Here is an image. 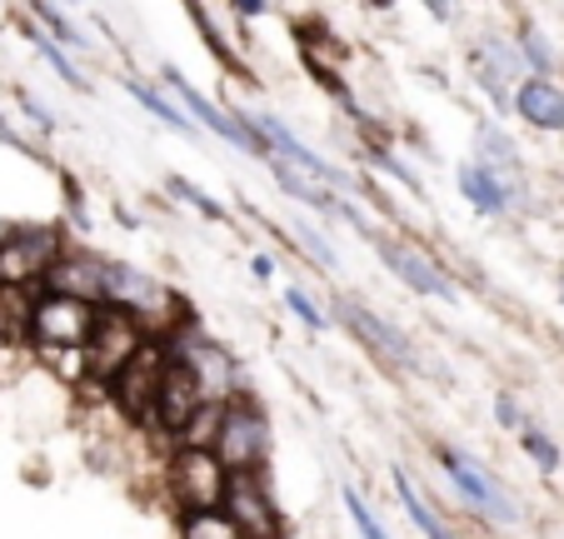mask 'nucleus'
<instances>
[{
  "instance_id": "5",
  "label": "nucleus",
  "mask_w": 564,
  "mask_h": 539,
  "mask_svg": "<svg viewBox=\"0 0 564 539\" xmlns=\"http://www.w3.org/2000/svg\"><path fill=\"white\" fill-rule=\"evenodd\" d=\"M225 470L210 450H175L165 455V495L181 505V515H200V509H220L225 499Z\"/></svg>"
},
{
  "instance_id": "21",
  "label": "nucleus",
  "mask_w": 564,
  "mask_h": 539,
  "mask_svg": "<svg viewBox=\"0 0 564 539\" xmlns=\"http://www.w3.org/2000/svg\"><path fill=\"white\" fill-rule=\"evenodd\" d=\"M25 35H31V41H35V51H41V61H45V65H51V71H55V75H61V80H65V85H70V90H86V75L75 71V65H70V55H65V51H61V45H55V41H51V35H45V31H41V25H25Z\"/></svg>"
},
{
  "instance_id": "7",
  "label": "nucleus",
  "mask_w": 564,
  "mask_h": 539,
  "mask_svg": "<svg viewBox=\"0 0 564 539\" xmlns=\"http://www.w3.org/2000/svg\"><path fill=\"white\" fill-rule=\"evenodd\" d=\"M96 310L86 300L65 295H35L31 310V355H55V349H86V335L96 325Z\"/></svg>"
},
{
  "instance_id": "34",
  "label": "nucleus",
  "mask_w": 564,
  "mask_h": 539,
  "mask_svg": "<svg viewBox=\"0 0 564 539\" xmlns=\"http://www.w3.org/2000/svg\"><path fill=\"white\" fill-rule=\"evenodd\" d=\"M560 285H564V280H560Z\"/></svg>"
},
{
  "instance_id": "18",
  "label": "nucleus",
  "mask_w": 564,
  "mask_h": 539,
  "mask_svg": "<svg viewBox=\"0 0 564 539\" xmlns=\"http://www.w3.org/2000/svg\"><path fill=\"white\" fill-rule=\"evenodd\" d=\"M126 90H130V100H135V106H145V116H155V120H165V126L171 130H181V136H191V120H185V110L175 106L171 96H165V90H155V85L150 80H135V75H130L126 80Z\"/></svg>"
},
{
  "instance_id": "33",
  "label": "nucleus",
  "mask_w": 564,
  "mask_h": 539,
  "mask_svg": "<svg viewBox=\"0 0 564 539\" xmlns=\"http://www.w3.org/2000/svg\"><path fill=\"white\" fill-rule=\"evenodd\" d=\"M430 15H435V21H455V6H440V0H430Z\"/></svg>"
},
{
  "instance_id": "10",
  "label": "nucleus",
  "mask_w": 564,
  "mask_h": 539,
  "mask_svg": "<svg viewBox=\"0 0 564 539\" xmlns=\"http://www.w3.org/2000/svg\"><path fill=\"white\" fill-rule=\"evenodd\" d=\"M335 315L345 320V330H350L355 339H365V345L375 349V355L384 359V365H394V370H410L415 365V345H410L400 330L390 325V320H380L370 305H360L355 295H345V300H335Z\"/></svg>"
},
{
  "instance_id": "2",
  "label": "nucleus",
  "mask_w": 564,
  "mask_h": 539,
  "mask_svg": "<svg viewBox=\"0 0 564 539\" xmlns=\"http://www.w3.org/2000/svg\"><path fill=\"white\" fill-rule=\"evenodd\" d=\"M145 339L150 335L135 315H126V310H116V305H100L96 325H90V335H86V349H80V355H86V380L106 390L130 359H135V349L145 345Z\"/></svg>"
},
{
  "instance_id": "29",
  "label": "nucleus",
  "mask_w": 564,
  "mask_h": 539,
  "mask_svg": "<svg viewBox=\"0 0 564 539\" xmlns=\"http://www.w3.org/2000/svg\"><path fill=\"white\" fill-rule=\"evenodd\" d=\"M285 310H290V315H295L305 330H325V310H319L300 285H285Z\"/></svg>"
},
{
  "instance_id": "14",
  "label": "nucleus",
  "mask_w": 564,
  "mask_h": 539,
  "mask_svg": "<svg viewBox=\"0 0 564 539\" xmlns=\"http://www.w3.org/2000/svg\"><path fill=\"white\" fill-rule=\"evenodd\" d=\"M510 110H520L534 130H560V136H564V90L554 80H540V75L520 80V85H514Z\"/></svg>"
},
{
  "instance_id": "31",
  "label": "nucleus",
  "mask_w": 564,
  "mask_h": 539,
  "mask_svg": "<svg viewBox=\"0 0 564 539\" xmlns=\"http://www.w3.org/2000/svg\"><path fill=\"white\" fill-rule=\"evenodd\" d=\"M495 420H500L505 430H524V414H520V405H514V395H495Z\"/></svg>"
},
{
  "instance_id": "6",
  "label": "nucleus",
  "mask_w": 564,
  "mask_h": 539,
  "mask_svg": "<svg viewBox=\"0 0 564 539\" xmlns=\"http://www.w3.org/2000/svg\"><path fill=\"white\" fill-rule=\"evenodd\" d=\"M220 515L230 519L246 539H285V519H280V505L265 485V470H250V475L225 479Z\"/></svg>"
},
{
  "instance_id": "20",
  "label": "nucleus",
  "mask_w": 564,
  "mask_h": 539,
  "mask_svg": "<svg viewBox=\"0 0 564 539\" xmlns=\"http://www.w3.org/2000/svg\"><path fill=\"white\" fill-rule=\"evenodd\" d=\"M220 420H225V405H200V410L185 420V430L175 434V450H215V434H220Z\"/></svg>"
},
{
  "instance_id": "30",
  "label": "nucleus",
  "mask_w": 564,
  "mask_h": 539,
  "mask_svg": "<svg viewBox=\"0 0 564 539\" xmlns=\"http://www.w3.org/2000/svg\"><path fill=\"white\" fill-rule=\"evenodd\" d=\"M370 160H375V165H384V170H390L394 180H405L410 191H420V175H415V170L405 165V160H394V155H390V150H384V145H370Z\"/></svg>"
},
{
  "instance_id": "11",
  "label": "nucleus",
  "mask_w": 564,
  "mask_h": 539,
  "mask_svg": "<svg viewBox=\"0 0 564 539\" xmlns=\"http://www.w3.org/2000/svg\"><path fill=\"white\" fill-rule=\"evenodd\" d=\"M200 405H205V395L195 385V375L185 370L181 359H165V380H160V395H155V434L175 440Z\"/></svg>"
},
{
  "instance_id": "23",
  "label": "nucleus",
  "mask_w": 564,
  "mask_h": 539,
  "mask_svg": "<svg viewBox=\"0 0 564 539\" xmlns=\"http://www.w3.org/2000/svg\"><path fill=\"white\" fill-rule=\"evenodd\" d=\"M514 51H520V61L530 65L540 80H550V71H554V45L544 41L534 25H520V35H514Z\"/></svg>"
},
{
  "instance_id": "17",
  "label": "nucleus",
  "mask_w": 564,
  "mask_h": 539,
  "mask_svg": "<svg viewBox=\"0 0 564 539\" xmlns=\"http://www.w3.org/2000/svg\"><path fill=\"white\" fill-rule=\"evenodd\" d=\"M31 310H35L31 290L0 285V345L31 349Z\"/></svg>"
},
{
  "instance_id": "8",
  "label": "nucleus",
  "mask_w": 564,
  "mask_h": 539,
  "mask_svg": "<svg viewBox=\"0 0 564 539\" xmlns=\"http://www.w3.org/2000/svg\"><path fill=\"white\" fill-rule=\"evenodd\" d=\"M435 455H440V465H445V475L455 479V489L469 499V509H479V515L495 519V525H514V519H520L514 499L505 495V485L479 465V460H469L465 450H455V444H440Z\"/></svg>"
},
{
  "instance_id": "19",
  "label": "nucleus",
  "mask_w": 564,
  "mask_h": 539,
  "mask_svg": "<svg viewBox=\"0 0 564 539\" xmlns=\"http://www.w3.org/2000/svg\"><path fill=\"white\" fill-rule=\"evenodd\" d=\"M394 489H400V505H405L410 525H415L420 535H425V539H455V535H449V529L435 519V509H430L425 499H420V489L410 485V475H405V470H400V465H394Z\"/></svg>"
},
{
  "instance_id": "28",
  "label": "nucleus",
  "mask_w": 564,
  "mask_h": 539,
  "mask_svg": "<svg viewBox=\"0 0 564 539\" xmlns=\"http://www.w3.org/2000/svg\"><path fill=\"white\" fill-rule=\"evenodd\" d=\"M345 509H350L355 529H360V539H390V529L380 525V515L370 509V499L360 495V489H345Z\"/></svg>"
},
{
  "instance_id": "22",
  "label": "nucleus",
  "mask_w": 564,
  "mask_h": 539,
  "mask_svg": "<svg viewBox=\"0 0 564 539\" xmlns=\"http://www.w3.org/2000/svg\"><path fill=\"white\" fill-rule=\"evenodd\" d=\"M285 230H290V240H295L300 250H305L310 260L319 265V270H335V265H340V255H335V245L325 240V235H319L310 220H285Z\"/></svg>"
},
{
  "instance_id": "25",
  "label": "nucleus",
  "mask_w": 564,
  "mask_h": 539,
  "mask_svg": "<svg viewBox=\"0 0 564 539\" xmlns=\"http://www.w3.org/2000/svg\"><path fill=\"white\" fill-rule=\"evenodd\" d=\"M31 15L45 25V31H51V41H55V45H70V51H86V45H90V41H86V31H75L70 15H65L61 6H35Z\"/></svg>"
},
{
  "instance_id": "24",
  "label": "nucleus",
  "mask_w": 564,
  "mask_h": 539,
  "mask_svg": "<svg viewBox=\"0 0 564 539\" xmlns=\"http://www.w3.org/2000/svg\"><path fill=\"white\" fill-rule=\"evenodd\" d=\"M181 539H246L220 509H200V515H181Z\"/></svg>"
},
{
  "instance_id": "27",
  "label": "nucleus",
  "mask_w": 564,
  "mask_h": 539,
  "mask_svg": "<svg viewBox=\"0 0 564 539\" xmlns=\"http://www.w3.org/2000/svg\"><path fill=\"white\" fill-rule=\"evenodd\" d=\"M520 444H524V455L534 460L540 470H560V444L550 440V434L540 430V424H530L524 420V430H520Z\"/></svg>"
},
{
  "instance_id": "12",
  "label": "nucleus",
  "mask_w": 564,
  "mask_h": 539,
  "mask_svg": "<svg viewBox=\"0 0 564 539\" xmlns=\"http://www.w3.org/2000/svg\"><path fill=\"white\" fill-rule=\"evenodd\" d=\"M41 295H65V300H86V305H100V255H86V250H70L65 245L55 255V265L45 270L41 280Z\"/></svg>"
},
{
  "instance_id": "16",
  "label": "nucleus",
  "mask_w": 564,
  "mask_h": 539,
  "mask_svg": "<svg viewBox=\"0 0 564 539\" xmlns=\"http://www.w3.org/2000/svg\"><path fill=\"white\" fill-rule=\"evenodd\" d=\"M475 145H479V165L495 170V175H500L505 185L524 191V180H520V150H514V140L505 136V130L479 126V130H475Z\"/></svg>"
},
{
  "instance_id": "9",
  "label": "nucleus",
  "mask_w": 564,
  "mask_h": 539,
  "mask_svg": "<svg viewBox=\"0 0 564 539\" xmlns=\"http://www.w3.org/2000/svg\"><path fill=\"white\" fill-rule=\"evenodd\" d=\"M375 250H380V260L390 265V276L405 290H415V295H430V300H455L459 295L455 280L445 276V265H435L425 250H415V245L375 235Z\"/></svg>"
},
{
  "instance_id": "13",
  "label": "nucleus",
  "mask_w": 564,
  "mask_h": 539,
  "mask_svg": "<svg viewBox=\"0 0 564 539\" xmlns=\"http://www.w3.org/2000/svg\"><path fill=\"white\" fill-rule=\"evenodd\" d=\"M160 80L171 85L175 90V100H181V110H185V120H191V126H205V130H215V136L220 140H230V145H240L246 150V136H240V126H235V116L225 106H215L210 96H200V90H195L191 80H185L181 71H171V65H165V71H160Z\"/></svg>"
},
{
  "instance_id": "4",
  "label": "nucleus",
  "mask_w": 564,
  "mask_h": 539,
  "mask_svg": "<svg viewBox=\"0 0 564 539\" xmlns=\"http://www.w3.org/2000/svg\"><path fill=\"white\" fill-rule=\"evenodd\" d=\"M65 250L61 225H15L0 235V285L15 290H41L45 270L55 265V255Z\"/></svg>"
},
{
  "instance_id": "15",
  "label": "nucleus",
  "mask_w": 564,
  "mask_h": 539,
  "mask_svg": "<svg viewBox=\"0 0 564 539\" xmlns=\"http://www.w3.org/2000/svg\"><path fill=\"white\" fill-rule=\"evenodd\" d=\"M459 195H465L469 205H475L479 215H505L510 205L524 201V191H514V185H505L495 170H485L479 160H469V165H459Z\"/></svg>"
},
{
  "instance_id": "1",
  "label": "nucleus",
  "mask_w": 564,
  "mask_h": 539,
  "mask_svg": "<svg viewBox=\"0 0 564 539\" xmlns=\"http://www.w3.org/2000/svg\"><path fill=\"white\" fill-rule=\"evenodd\" d=\"M215 460H220L225 475H250V470H265V455H270V420L250 395L225 405V420H220V434H215Z\"/></svg>"
},
{
  "instance_id": "32",
  "label": "nucleus",
  "mask_w": 564,
  "mask_h": 539,
  "mask_svg": "<svg viewBox=\"0 0 564 539\" xmlns=\"http://www.w3.org/2000/svg\"><path fill=\"white\" fill-rule=\"evenodd\" d=\"M250 270H256V280H270V276H275V260H270V255H256V265H250Z\"/></svg>"
},
{
  "instance_id": "3",
  "label": "nucleus",
  "mask_w": 564,
  "mask_h": 539,
  "mask_svg": "<svg viewBox=\"0 0 564 539\" xmlns=\"http://www.w3.org/2000/svg\"><path fill=\"white\" fill-rule=\"evenodd\" d=\"M160 380H165V345L155 335L135 349L126 370L106 385L110 405L126 414V424H140V430L155 434V395H160Z\"/></svg>"
},
{
  "instance_id": "26",
  "label": "nucleus",
  "mask_w": 564,
  "mask_h": 539,
  "mask_svg": "<svg viewBox=\"0 0 564 539\" xmlns=\"http://www.w3.org/2000/svg\"><path fill=\"white\" fill-rule=\"evenodd\" d=\"M165 191H171L175 201L195 205V211H200L205 220H215V225H225V220H230V215H225V205H220V201H210V195H205V191H195V185H191V180H185V175H165Z\"/></svg>"
}]
</instances>
